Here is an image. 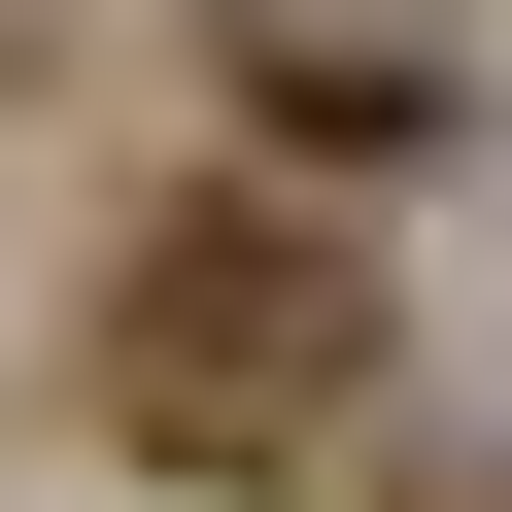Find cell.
I'll return each instance as SVG.
<instances>
[{
    "label": "cell",
    "instance_id": "1",
    "mask_svg": "<svg viewBox=\"0 0 512 512\" xmlns=\"http://www.w3.org/2000/svg\"><path fill=\"white\" fill-rule=\"evenodd\" d=\"M376 376V274L342 239H171L137 274V410H342Z\"/></svg>",
    "mask_w": 512,
    "mask_h": 512
},
{
    "label": "cell",
    "instance_id": "2",
    "mask_svg": "<svg viewBox=\"0 0 512 512\" xmlns=\"http://www.w3.org/2000/svg\"><path fill=\"white\" fill-rule=\"evenodd\" d=\"M239 103H274V137H444V69L342 35V0H239Z\"/></svg>",
    "mask_w": 512,
    "mask_h": 512
}]
</instances>
